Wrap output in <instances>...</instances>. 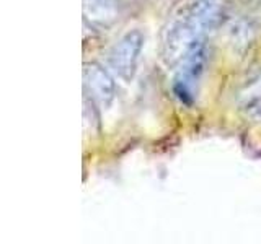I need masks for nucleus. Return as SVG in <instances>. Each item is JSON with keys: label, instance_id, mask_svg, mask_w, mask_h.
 <instances>
[{"label": "nucleus", "instance_id": "1", "mask_svg": "<svg viewBox=\"0 0 261 244\" xmlns=\"http://www.w3.org/2000/svg\"><path fill=\"white\" fill-rule=\"evenodd\" d=\"M209 62V44L206 36L196 39L183 60L178 64V69L173 78V93L176 100L191 106L198 98V89L204 77Z\"/></svg>", "mask_w": 261, "mask_h": 244}, {"label": "nucleus", "instance_id": "2", "mask_svg": "<svg viewBox=\"0 0 261 244\" xmlns=\"http://www.w3.org/2000/svg\"><path fill=\"white\" fill-rule=\"evenodd\" d=\"M144 44H145L144 31L134 28L126 31L111 49L110 54L111 69L116 73V77H119L126 83L133 81L136 77L139 62H141L142 57Z\"/></svg>", "mask_w": 261, "mask_h": 244}, {"label": "nucleus", "instance_id": "3", "mask_svg": "<svg viewBox=\"0 0 261 244\" xmlns=\"http://www.w3.org/2000/svg\"><path fill=\"white\" fill-rule=\"evenodd\" d=\"M201 36V33L183 15L171 21L162 43V57L168 67H178V64L183 60L196 39Z\"/></svg>", "mask_w": 261, "mask_h": 244}, {"label": "nucleus", "instance_id": "4", "mask_svg": "<svg viewBox=\"0 0 261 244\" xmlns=\"http://www.w3.org/2000/svg\"><path fill=\"white\" fill-rule=\"evenodd\" d=\"M84 81L90 100L100 108H111L118 96V85L108 69L98 62H87L84 65Z\"/></svg>", "mask_w": 261, "mask_h": 244}, {"label": "nucleus", "instance_id": "5", "mask_svg": "<svg viewBox=\"0 0 261 244\" xmlns=\"http://www.w3.org/2000/svg\"><path fill=\"white\" fill-rule=\"evenodd\" d=\"M183 16L202 36L219 29L227 21V4L224 0H191Z\"/></svg>", "mask_w": 261, "mask_h": 244}, {"label": "nucleus", "instance_id": "6", "mask_svg": "<svg viewBox=\"0 0 261 244\" xmlns=\"http://www.w3.org/2000/svg\"><path fill=\"white\" fill-rule=\"evenodd\" d=\"M240 112L251 122L261 124V70H255L243 78L237 95Z\"/></svg>", "mask_w": 261, "mask_h": 244}, {"label": "nucleus", "instance_id": "7", "mask_svg": "<svg viewBox=\"0 0 261 244\" xmlns=\"http://www.w3.org/2000/svg\"><path fill=\"white\" fill-rule=\"evenodd\" d=\"M119 15V8L116 0H87L85 4V16L92 24L98 26H110L116 21Z\"/></svg>", "mask_w": 261, "mask_h": 244}, {"label": "nucleus", "instance_id": "8", "mask_svg": "<svg viewBox=\"0 0 261 244\" xmlns=\"http://www.w3.org/2000/svg\"><path fill=\"white\" fill-rule=\"evenodd\" d=\"M227 33H228V41H230L235 51H247L250 44L255 41L256 28L250 20L237 18L228 23Z\"/></svg>", "mask_w": 261, "mask_h": 244}, {"label": "nucleus", "instance_id": "9", "mask_svg": "<svg viewBox=\"0 0 261 244\" xmlns=\"http://www.w3.org/2000/svg\"><path fill=\"white\" fill-rule=\"evenodd\" d=\"M245 4H255V2H259V0H242Z\"/></svg>", "mask_w": 261, "mask_h": 244}]
</instances>
